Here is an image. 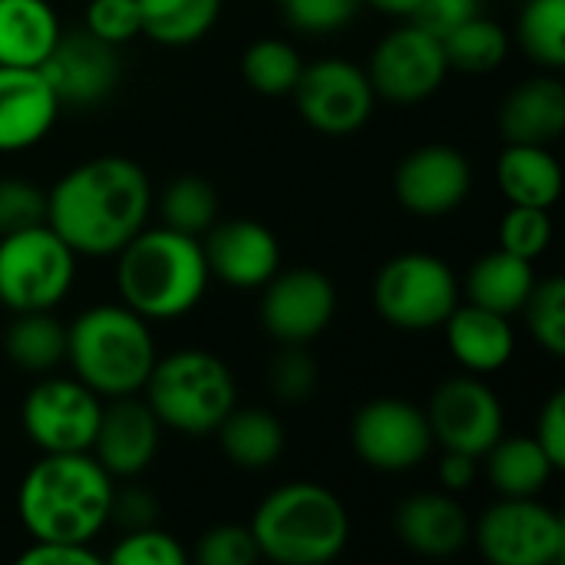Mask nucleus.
<instances>
[{
	"label": "nucleus",
	"instance_id": "9b49d317",
	"mask_svg": "<svg viewBox=\"0 0 565 565\" xmlns=\"http://www.w3.org/2000/svg\"><path fill=\"white\" fill-rule=\"evenodd\" d=\"M351 447L364 467L377 473L417 470L434 454L427 411L404 397H374L351 420Z\"/></svg>",
	"mask_w": 565,
	"mask_h": 565
},
{
	"label": "nucleus",
	"instance_id": "1a4fd4ad",
	"mask_svg": "<svg viewBox=\"0 0 565 565\" xmlns=\"http://www.w3.org/2000/svg\"><path fill=\"white\" fill-rule=\"evenodd\" d=\"M470 540L493 565H559L565 523L540 497H500L470 526Z\"/></svg>",
	"mask_w": 565,
	"mask_h": 565
},
{
	"label": "nucleus",
	"instance_id": "6ab92c4d",
	"mask_svg": "<svg viewBox=\"0 0 565 565\" xmlns=\"http://www.w3.org/2000/svg\"><path fill=\"white\" fill-rule=\"evenodd\" d=\"M205 262L212 278H222L228 288L255 291L281 268V245L265 222L228 218L215 222L205 232Z\"/></svg>",
	"mask_w": 565,
	"mask_h": 565
},
{
	"label": "nucleus",
	"instance_id": "6e6552de",
	"mask_svg": "<svg viewBox=\"0 0 565 565\" xmlns=\"http://www.w3.org/2000/svg\"><path fill=\"white\" fill-rule=\"evenodd\" d=\"M374 311L397 331L440 328L460 305L457 271L430 252H404L381 265L371 288Z\"/></svg>",
	"mask_w": 565,
	"mask_h": 565
},
{
	"label": "nucleus",
	"instance_id": "a211bd4d",
	"mask_svg": "<svg viewBox=\"0 0 565 565\" xmlns=\"http://www.w3.org/2000/svg\"><path fill=\"white\" fill-rule=\"evenodd\" d=\"M159 440H162V424L156 420L142 394L113 397L109 404H103L89 454L103 463V470L113 480H136L152 467L159 454Z\"/></svg>",
	"mask_w": 565,
	"mask_h": 565
},
{
	"label": "nucleus",
	"instance_id": "20e7f679",
	"mask_svg": "<svg viewBox=\"0 0 565 565\" xmlns=\"http://www.w3.org/2000/svg\"><path fill=\"white\" fill-rule=\"evenodd\" d=\"M156 358L149 321L122 301L93 305L66 324V364L103 401L142 394Z\"/></svg>",
	"mask_w": 565,
	"mask_h": 565
},
{
	"label": "nucleus",
	"instance_id": "f257e3e1",
	"mask_svg": "<svg viewBox=\"0 0 565 565\" xmlns=\"http://www.w3.org/2000/svg\"><path fill=\"white\" fill-rule=\"evenodd\" d=\"M152 205V182L136 159L96 156L53 182L46 225L79 258H113L149 225Z\"/></svg>",
	"mask_w": 565,
	"mask_h": 565
},
{
	"label": "nucleus",
	"instance_id": "2f4dec72",
	"mask_svg": "<svg viewBox=\"0 0 565 565\" xmlns=\"http://www.w3.org/2000/svg\"><path fill=\"white\" fill-rule=\"evenodd\" d=\"M159 215L162 225L185 232V235H205L215 222H218V192L212 182H205L202 175H179L172 179L159 199Z\"/></svg>",
	"mask_w": 565,
	"mask_h": 565
},
{
	"label": "nucleus",
	"instance_id": "5701e85b",
	"mask_svg": "<svg viewBox=\"0 0 565 565\" xmlns=\"http://www.w3.org/2000/svg\"><path fill=\"white\" fill-rule=\"evenodd\" d=\"M500 132L507 142L550 146L565 132V86L556 73L523 79L500 106Z\"/></svg>",
	"mask_w": 565,
	"mask_h": 565
},
{
	"label": "nucleus",
	"instance_id": "09e8293b",
	"mask_svg": "<svg viewBox=\"0 0 565 565\" xmlns=\"http://www.w3.org/2000/svg\"><path fill=\"white\" fill-rule=\"evenodd\" d=\"M420 0H361V7H371L384 17H394V20H411L414 10H417Z\"/></svg>",
	"mask_w": 565,
	"mask_h": 565
},
{
	"label": "nucleus",
	"instance_id": "72a5a7b5",
	"mask_svg": "<svg viewBox=\"0 0 565 565\" xmlns=\"http://www.w3.org/2000/svg\"><path fill=\"white\" fill-rule=\"evenodd\" d=\"M523 53L550 73L565 66V0H526L516 23Z\"/></svg>",
	"mask_w": 565,
	"mask_h": 565
},
{
	"label": "nucleus",
	"instance_id": "2eb2a0df",
	"mask_svg": "<svg viewBox=\"0 0 565 565\" xmlns=\"http://www.w3.org/2000/svg\"><path fill=\"white\" fill-rule=\"evenodd\" d=\"M338 311V288L321 268L275 271L262 285V328L281 344H308L328 331Z\"/></svg>",
	"mask_w": 565,
	"mask_h": 565
},
{
	"label": "nucleus",
	"instance_id": "4468645a",
	"mask_svg": "<svg viewBox=\"0 0 565 565\" xmlns=\"http://www.w3.org/2000/svg\"><path fill=\"white\" fill-rule=\"evenodd\" d=\"M424 411H427L437 447L470 454L477 460L507 434L503 401L483 377L467 374V371L457 377H447L430 394V404Z\"/></svg>",
	"mask_w": 565,
	"mask_h": 565
},
{
	"label": "nucleus",
	"instance_id": "c756f323",
	"mask_svg": "<svg viewBox=\"0 0 565 565\" xmlns=\"http://www.w3.org/2000/svg\"><path fill=\"white\" fill-rule=\"evenodd\" d=\"M142 33L159 46H192L212 33L222 0H139Z\"/></svg>",
	"mask_w": 565,
	"mask_h": 565
},
{
	"label": "nucleus",
	"instance_id": "412c9836",
	"mask_svg": "<svg viewBox=\"0 0 565 565\" xmlns=\"http://www.w3.org/2000/svg\"><path fill=\"white\" fill-rule=\"evenodd\" d=\"M470 516L454 493H414L394 510L397 540L427 559H447L470 543Z\"/></svg>",
	"mask_w": 565,
	"mask_h": 565
},
{
	"label": "nucleus",
	"instance_id": "e433bc0d",
	"mask_svg": "<svg viewBox=\"0 0 565 565\" xmlns=\"http://www.w3.org/2000/svg\"><path fill=\"white\" fill-rule=\"evenodd\" d=\"M106 559L119 565H185L189 553L172 533H166L152 523V526L126 530V536L109 550Z\"/></svg>",
	"mask_w": 565,
	"mask_h": 565
},
{
	"label": "nucleus",
	"instance_id": "de8ad7c7",
	"mask_svg": "<svg viewBox=\"0 0 565 565\" xmlns=\"http://www.w3.org/2000/svg\"><path fill=\"white\" fill-rule=\"evenodd\" d=\"M437 477H440V487L447 493H463L477 483L480 477V463L477 457L470 454H457V450H444L440 457V467H437Z\"/></svg>",
	"mask_w": 565,
	"mask_h": 565
},
{
	"label": "nucleus",
	"instance_id": "cd10ccee",
	"mask_svg": "<svg viewBox=\"0 0 565 565\" xmlns=\"http://www.w3.org/2000/svg\"><path fill=\"white\" fill-rule=\"evenodd\" d=\"M487 477L500 497H540L559 473L536 437L513 434L500 437L487 454Z\"/></svg>",
	"mask_w": 565,
	"mask_h": 565
},
{
	"label": "nucleus",
	"instance_id": "4be33fe9",
	"mask_svg": "<svg viewBox=\"0 0 565 565\" xmlns=\"http://www.w3.org/2000/svg\"><path fill=\"white\" fill-rule=\"evenodd\" d=\"M450 358L477 377L503 371L516 354V334L507 315L487 311L480 305H457L440 324Z\"/></svg>",
	"mask_w": 565,
	"mask_h": 565
},
{
	"label": "nucleus",
	"instance_id": "39448f33",
	"mask_svg": "<svg viewBox=\"0 0 565 565\" xmlns=\"http://www.w3.org/2000/svg\"><path fill=\"white\" fill-rule=\"evenodd\" d=\"M248 530L268 563L328 565L348 550L351 516L334 490L295 480L275 487L255 507Z\"/></svg>",
	"mask_w": 565,
	"mask_h": 565
},
{
	"label": "nucleus",
	"instance_id": "c03bdc74",
	"mask_svg": "<svg viewBox=\"0 0 565 565\" xmlns=\"http://www.w3.org/2000/svg\"><path fill=\"white\" fill-rule=\"evenodd\" d=\"M536 444L546 450V457L553 460V467L556 470H563L565 467V394L563 391H556L546 404H543V411H540V417H536Z\"/></svg>",
	"mask_w": 565,
	"mask_h": 565
},
{
	"label": "nucleus",
	"instance_id": "9d476101",
	"mask_svg": "<svg viewBox=\"0 0 565 565\" xmlns=\"http://www.w3.org/2000/svg\"><path fill=\"white\" fill-rule=\"evenodd\" d=\"M103 414V397L83 381L43 374L20 404V427L40 454H86Z\"/></svg>",
	"mask_w": 565,
	"mask_h": 565
},
{
	"label": "nucleus",
	"instance_id": "f3484780",
	"mask_svg": "<svg viewBox=\"0 0 565 565\" xmlns=\"http://www.w3.org/2000/svg\"><path fill=\"white\" fill-rule=\"evenodd\" d=\"M63 106H96L119 86V46L103 43L86 26L56 40L40 66Z\"/></svg>",
	"mask_w": 565,
	"mask_h": 565
},
{
	"label": "nucleus",
	"instance_id": "8fccbe9b",
	"mask_svg": "<svg viewBox=\"0 0 565 565\" xmlns=\"http://www.w3.org/2000/svg\"><path fill=\"white\" fill-rule=\"evenodd\" d=\"M281 7H291V3H298V0H278Z\"/></svg>",
	"mask_w": 565,
	"mask_h": 565
},
{
	"label": "nucleus",
	"instance_id": "58836bf2",
	"mask_svg": "<svg viewBox=\"0 0 565 565\" xmlns=\"http://www.w3.org/2000/svg\"><path fill=\"white\" fill-rule=\"evenodd\" d=\"M195 559L202 565H255L262 559V553L248 526L218 523L202 533L195 546Z\"/></svg>",
	"mask_w": 565,
	"mask_h": 565
},
{
	"label": "nucleus",
	"instance_id": "ea45409f",
	"mask_svg": "<svg viewBox=\"0 0 565 565\" xmlns=\"http://www.w3.org/2000/svg\"><path fill=\"white\" fill-rule=\"evenodd\" d=\"M86 30L109 46H126L142 33L139 0H89Z\"/></svg>",
	"mask_w": 565,
	"mask_h": 565
},
{
	"label": "nucleus",
	"instance_id": "49530a36",
	"mask_svg": "<svg viewBox=\"0 0 565 565\" xmlns=\"http://www.w3.org/2000/svg\"><path fill=\"white\" fill-rule=\"evenodd\" d=\"M159 516V507L156 500L146 493V490H116V503H113V520L126 530H136V526H152Z\"/></svg>",
	"mask_w": 565,
	"mask_h": 565
},
{
	"label": "nucleus",
	"instance_id": "c9c22d12",
	"mask_svg": "<svg viewBox=\"0 0 565 565\" xmlns=\"http://www.w3.org/2000/svg\"><path fill=\"white\" fill-rule=\"evenodd\" d=\"M553 245V215L550 209L533 205H510V212L500 222V248L510 255H520L526 262H536Z\"/></svg>",
	"mask_w": 565,
	"mask_h": 565
},
{
	"label": "nucleus",
	"instance_id": "79ce46f5",
	"mask_svg": "<svg viewBox=\"0 0 565 565\" xmlns=\"http://www.w3.org/2000/svg\"><path fill=\"white\" fill-rule=\"evenodd\" d=\"M361 10V0H298L285 7V17L301 33H334L348 26Z\"/></svg>",
	"mask_w": 565,
	"mask_h": 565
},
{
	"label": "nucleus",
	"instance_id": "f8f14e48",
	"mask_svg": "<svg viewBox=\"0 0 565 565\" xmlns=\"http://www.w3.org/2000/svg\"><path fill=\"white\" fill-rule=\"evenodd\" d=\"M364 70L381 99L414 106L430 99L444 86L450 63L440 36L414 20H404L377 40Z\"/></svg>",
	"mask_w": 565,
	"mask_h": 565
},
{
	"label": "nucleus",
	"instance_id": "f704fd0d",
	"mask_svg": "<svg viewBox=\"0 0 565 565\" xmlns=\"http://www.w3.org/2000/svg\"><path fill=\"white\" fill-rule=\"evenodd\" d=\"M526 315V328L533 334V341L550 354V358H563L565 354V281L559 275L540 278L533 295L526 298L523 311Z\"/></svg>",
	"mask_w": 565,
	"mask_h": 565
},
{
	"label": "nucleus",
	"instance_id": "dca6fc26",
	"mask_svg": "<svg viewBox=\"0 0 565 565\" xmlns=\"http://www.w3.org/2000/svg\"><path fill=\"white\" fill-rule=\"evenodd\" d=\"M470 189H473V166L460 149L447 142H427L407 152L394 172L397 202L420 218L450 215L467 202Z\"/></svg>",
	"mask_w": 565,
	"mask_h": 565
},
{
	"label": "nucleus",
	"instance_id": "f03ea898",
	"mask_svg": "<svg viewBox=\"0 0 565 565\" xmlns=\"http://www.w3.org/2000/svg\"><path fill=\"white\" fill-rule=\"evenodd\" d=\"M116 480L86 454H40L17 487V516L30 540L93 546L113 523Z\"/></svg>",
	"mask_w": 565,
	"mask_h": 565
},
{
	"label": "nucleus",
	"instance_id": "ddd939ff",
	"mask_svg": "<svg viewBox=\"0 0 565 565\" xmlns=\"http://www.w3.org/2000/svg\"><path fill=\"white\" fill-rule=\"evenodd\" d=\"M291 96L301 119L324 136H351L364 129L377 103L367 70L344 56L305 63Z\"/></svg>",
	"mask_w": 565,
	"mask_h": 565
},
{
	"label": "nucleus",
	"instance_id": "b1692460",
	"mask_svg": "<svg viewBox=\"0 0 565 565\" xmlns=\"http://www.w3.org/2000/svg\"><path fill=\"white\" fill-rule=\"evenodd\" d=\"M497 185L510 205L553 209L563 195V169L550 146L507 142L497 159Z\"/></svg>",
	"mask_w": 565,
	"mask_h": 565
},
{
	"label": "nucleus",
	"instance_id": "a18cd8bd",
	"mask_svg": "<svg viewBox=\"0 0 565 565\" xmlns=\"http://www.w3.org/2000/svg\"><path fill=\"white\" fill-rule=\"evenodd\" d=\"M20 565H103L106 556H99L93 546L83 543H40L30 540V546L20 553Z\"/></svg>",
	"mask_w": 565,
	"mask_h": 565
},
{
	"label": "nucleus",
	"instance_id": "bb28decb",
	"mask_svg": "<svg viewBox=\"0 0 565 565\" xmlns=\"http://www.w3.org/2000/svg\"><path fill=\"white\" fill-rule=\"evenodd\" d=\"M222 454L238 470H268L285 454V427L271 411L262 407H232V414L215 430Z\"/></svg>",
	"mask_w": 565,
	"mask_h": 565
},
{
	"label": "nucleus",
	"instance_id": "473e14b6",
	"mask_svg": "<svg viewBox=\"0 0 565 565\" xmlns=\"http://www.w3.org/2000/svg\"><path fill=\"white\" fill-rule=\"evenodd\" d=\"M305 60L295 43L281 36H262L242 53V76L262 96H291Z\"/></svg>",
	"mask_w": 565,
	"mask_h": 565
},
{
	"label": "nucleus",
	"instance_id": "c85d7f7f",
	"mask_svg": "<svg viewBox=\"0 0 565 565\" xmlns=\"http://www.w3.org/2000/svg\"><path fill=\"white\" fill-rule=\"evenodd\" d=\"M3 354L23 374H53L66 361V324L53 311H20L3 331Z\"/></svg>",
	"mask_w": 565,
	"mask_h": 565
},
{
	"label": "nucleus",
	"instance_id": "0eeeda50",
	"mask_svg": "<svg viewBox=\"0 0 565 565\" xmlns=\"http://www.w3.org/2000/svg\"><path fill=\"white\" fill-rule=\"evenodd\" d=\"M79 255L46 225L0 235V305L10 315L56 311L76 281Z\"/></svg>",
	"mask_w": 565,
	"mask_h": 565
},
{
	"label": "nucleus",
	"instance_id": "a19ab883",
	"mask_svg": "<svg viewBox=\"0 0 565 565\" xmlns=\"http://www.w3.org/2000/svg\"><path fill=\"white\" fill-rule=\"evenodd\" d=\"M46 222V189L26 179H0V235Z\"/></svg>",
	"mask_w": 565,
	"mask_h": 565
},
{
	"label": "nucleus",
	"instance_id": "393cba45",
	"mask_svg": "<svg viewBox=\"0 0 565 565\" xmlns=\"http://www.w3.org/2000/svg\"><path fill=\"white\" fill-rule=\"evenodd\" d=\"M60 36L50 0H0V66H43Z\"/></svg>",
	"mask_w": 565,
	"mask_h": 565
},
{
	"label": "nucleus",
	"instance_id": "7c9ffc66",
	"mask_svg": "<svg viewBox=\"0 0 565 565\" xmlns=\"http://www.w3.org/2000/svg\"><path fill=\"white\" fill-rule=\"evenodd\" d=\"M444 53H447L450 70L483 76V73H493V70H500L507 63L510 33L493 17L477 13V17H470L467 23H460L457 30H450L444 36Z\"/></svg>",
	"mask_w": 565,
	"mask_h": 565
},
{
	"label": "nucleus",
	"instance_id": "7ed1b4c3",
	"mask_svg": "<svg viewBox=\"0 0 565 565\" xmlns=\"http://www.w3.org/2000/svg\"><path fill=\"white\" fill-rule=\"evenodd\" d=\"M113 258L119 301L149 324L195 311L212 281L202 238L169 225H146Z\"/></svg>",
	"mask_w": 565,
	"mask_h": 565
},
{
	"label": "nucleus",
	"instance_id": "aec40b11",
	"mask_svg": "<svg viewBox=\"0 0 565 565\" xmlns=\"http://www.w3.org/2000/svg\"><path fill=\"white\" fill-rule=\"evenodd\" d=\"M60 109L63 103L40 66H0V156L40 146Z\"/></svg>",
	"mask_w": 565,
	"mask_h": 565
},
{
	"label": "nucleus",
	"instance_id": "a878e982",
	"mask_svg": "<svg viewBox=\"0 0 565 565\" xmlns=\"http://www.w3.org/2000/svg\"><path fill=\"white\" fill-rule=\"evenodd\" d=\"M536 281L540 278L533 271V262L497 248L467 271V301L513 318L523 311Z\"/></svg>",
	"mask_w": 565,
	"mask_h": 565
},
{
	"label": "nucleus",
	"instance_id": "37998d69",
	"mask_svg": "<svg viewBox=\"0 0 565 565\" xmlns=\"http://www.w3.org/2000/svg\"><path fill=\"white\" fill-rule=\"evenodd\" d=\"M477 13H483V0H420L411 20L444 40L450 30H457Z\"/></svg>",
	"mask_w": 565,
	"mask_h": 565
},
{
	"label": "nucleus",
	"instance_id": "423d86ee",
	"mask_svg": "<svg viewBox=\"0 0 565 565\" xmlns=\"http://www.w3.org/2000/svg\"><path fill=\"white\" fill-rule=\"evenodd\" d=\"M156 420L182 437H212L238 404L232 367L205 348H179L156 358L142 387Z\"/></svg>",
	"mask_w": 565,
	"mask_h": 565
},
{
	"label": "nucleus",
	"instance_id": "4c0bfd02",
	"mask_svg": "<svg viewBox=\"0 0 565 565\" xmlns=\"http://www.w3.org/2000/svg\"><path fill=\"white\" fill-rule=\"evenodd\" d=\"M268 387L285 404H298L311 397V391L318 387V367L305 351V344H285V351L268 367Z\"/></svg>",
	"mask_w": 565,
	"mask_h": 565
}]
</instances>
